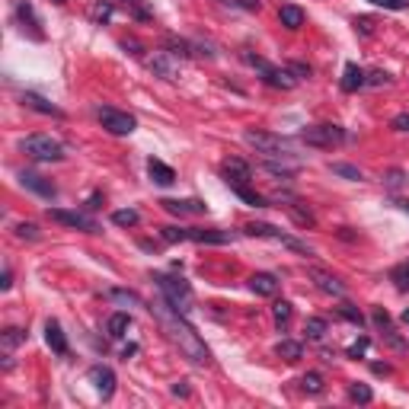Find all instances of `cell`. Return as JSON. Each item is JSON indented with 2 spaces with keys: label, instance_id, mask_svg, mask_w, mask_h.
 I'll use <instances>...</instances> for the list:
<instances>
[{
  "label": "cell",
  "instance_id": "1",
  "mask_svg": "<svg viewBox=\"0 0 409 409\" xmlns=\"http://www.w3.org/2000/svg\"><path fill=\"white\" fill-rule=\"evenodd\" d=\"M150 314L160 320V326H163V333L170 336V342L173 346H180V352L186 355L192 365H211V352H208V346L199 339V333H195L192 326H189V320L182 316V310H176L173 304H170L167 298H160V301H154V304L147 307Z\"/></svg>",
  "mask_w": 409,
  "mask_h": 409
},
{
  "label": "cell",
  "instance_id": "2",
  "mask_svg": "<svg viewBox=\"0 0 409 409\" xmlns=\"http://www.w3.org/2000/svg\"><path fill=\"white\" fill-rule=\"evenodd\" d=\"M19 150H23L26 157H32V160L38 163H55V160H64V144L58 141V138L51 135H29L19 141Z\"/></svg>",
  "mask_w": 409,
  "mask_h": 409
},
{
  "label": "cell",
  "instance_id": "3",
  "mask_svg": "<svg viewBox=\"0 0 409 409\" xmlns=\"http://www.w3.org/2000/svg\"><path fill=\"white\" fill-rule=\"evenodd\" d=\"M243 141H247L249 147H256V154H266V157H288L291 154V144H288L281 135H272V131L249 128V131H243Z\"/></svg>",
  "mask_w": 409,
  "mask_h": 409
},
{
  "label": "cell",
  "instance_id": "4",
  "mask_svg": "<svg viewBox=\"0 0 409 409\" xmlns=\"http://www.w3.org/2000/svg\"><path fill=\"white\" fill-rule=\"evenodd\" d=\"M301 141L310 144V147L333 150L346 141V128H339V125H310V128L301 131Z\"/></svg>",
  "mask_w": 409,
  "mask_h": 409
},
{
  "label": "cell",
  "instance_id": "5",
  "mask_svg": "<svg viewBox=\"0 0 409 409\" xmlns=\"http://www.w3.org/2000/svg\"><path fill=\"white\" fill-rule=\"evenodd\" d=\"M154 281H157V288L163 291V298H167L176 310L186 314L189 304H192V288H189V281L173 279V275H154Z\"/></svg>",
  "mask_w": 409,
  "mask_h": 409
},
{
  "label": "cell",
  "instance_id": "6",
  "mask_svg": "<svg viewBox=\"0 0 409 409\" xmlns=\"http://www.w3.org/2000/svg\"><path fill=\"white\" fill-rule=\"evenodd\" d=\"M96 115H100L103 128L109 131V135L125 138V135H131V131L138 128L135 115H128V112H118V109H112V105H100V109H96Z\"/></svg>",
  "mask_w": 409,
  "mask_h": 409
},
{
  "label": "cell",
  "instance_id": "7",
  "mask_svg": "<svg viewBox=\"0 0 409 409\" xmlns=\"http://www.w3.org/2000/svg\"><path fill=\"white\" fill-rule=\"evenodd\" d=\"M243 234H249V237H266V240H279V243H285V247L298 249V253L314 256V253H310V249H307V243H301V240H294V237L281 234V230H279V227H272V224H262V221L247 224V227H243Z\"/></svg>",
  "mask_w": 409,
  "mask_h": 409
},
{
  "label": "cell",
  "instance_id": "8",
  "mask_svg": "<svg viewBox=\"0 0 409 409\" xmlns=\"http://www.w3.org/2000/svg\"><path fill=\"white\" fill-rule=\"evenodd\" d=\"M45 214H48V221L64 224V227H74V230H83V234H96V230H100V224H96L93 217H87V214H83V211L48 208V211H45Z\"/></svg>",
  "mask_w": 409,
  "mask_h": 409
},
{
  "label": "cell",
  "instance_id": "9",
  "mask_svg": "<svg viewBox=\"0 0 409 409\" xmlns=\"http://www.w3.org/2000/svg\"><path fill=\"white\" fill-rule=\"evenodd\" d=\"M221 173H224V180H227V186H247V182L253 180V167H249L247 160H240V157H227V160L221 163Z\"/></svg>",
  "mask_w": 409,
  "mask_h": 409
},
{
  "label": "cell",
  "instance_id": "10",
  "mask_svg": "<svg viewBox=\"0 0 409 409\" xmlns=\"http://www.w3.org/2000/svg\"><path fill=\"white\" fill-rule=\"evenodd\" d=\"M90 384L96 387V393H100L103 400H109L112 393H115V371L112 368H105V365H93L90 368Z\"/></svg>",
  "mask_w": 409,
  "mask_h": 409
},
{
  "label": "cell",
  "instance_id": "11",
  "mask_svg": "<svg viewBox=\"0 0 409 409\" xmlns=\"http://www.w3.org/2000/svg\"><path fill=\"white\" fill-rule=\"evenodd\" d=\"M19 182H23V189L42 195V199H55V195H58L55 182L45 180V176H38V173H29V170H23V173H19Z\"/></svg>",
  "mask_w": 409,
  "mask_h": 409
},
{
  "label": "cell",
  "instance_id": "12",
  "mask_svg": "<svg viewBox=\"0 0 409 409\" xmlns=\"http://www.w3.org/2000/svg\"><path fill=\"white\" fill-rule=\"evenodd\" d=\"M170 214L176 217H186V214H208V204L199 202V199H163L160 202Z\"/></svg>",
  "mask_w": 409,
  "mask_h": 409
},
{
  "label": "cell",
  "instance_id": "13",
  "mask_svg": "<svg viewBox=\"0 0 409 409\" xmlns=\"http://www.w3.org/2000/svg\"><path fill=\"white\" fill-rule=\"evenodd\" d=\"M310 279H314V285L320 288L323 294H329V298H346V285H342L336 275L323 272V269H310Z\"/></svg>",
  "mask_w": 409,
  "mask_h": 409
},
{
  "label": "cell",
  "instance_id": "14",
  "mask_svg": "<svg viewBox=\"0 0 409 409\" xmlns=\"http://www.w3.org/2000/svg\"><path fill=\"white\" fill-rule=\"evenodd\" d=\"M285 211H288V217H291L298 227H304V230H314L316 227V214L307 208L304 202H298V199H285Z\"/></svg>",
  "mask_w": 409,
  "mask_h": 409
},
{
  "label": "cell",
  "instance_id": "15",
  "mask_svg": "<svg viewBox=\"0 0 409 409\" xmlns=\"http://www.w3.org/2000/svg\"><path fill=\"white\" fill-rule=\"evenodd\" d=\"M176 55H170V51H154V55L147 58V68L154 71L157 77H163V81H176V64H173Z\"/></svg>",
  "mask_w": 409,
  "mask_h": 409
},
{
  "label": "cell",
  "instance_id": "16",
  "mask_svg": "<svg viewBox=\"0 0 409 409\" xmlns=\"http://www.w3.org/2000/svg\"><path fill=\"white\" fill-rule=\"evenodd\" d=\"M19 103L26 105V109H32V112H38V115H51V118H64V112L58 109L55 103H48L45 96H38V93H19Z\"/></svg>",
  "mask_w": 409,
  "mask_h": 409
},
{
  "label": "cell",
  "instance_id": "17",
  "mask_svg": "<svg viewBox=\"0 0 409 409\" xmlns=\"http://www.w3.org/2000/svg\"><path fill=\"white\" fill-rule=\"evenodd\" d=\"M262 81L275 90H294L301 83L298 77L291 74V68H269V71H262Z\"/></svg>",
  "mask_w": 409,
  "mask_h": 409
},
{
  "label": "cell",
  "instance_id": "18",
  "mask_svg": "<svg viewBox=\"0 0 409 409\" xmlns=\"http://www.w3.org/2000/svg\"><path fill=\"white\" fill-rule=\"evenodd\" d=\"M249 291L259 298H272V294H279V279L272 272H256L249 275Z\"/></svg>",
  "mask_w": 409,
  "mask_h": 409
},
{
  "label": "cell",
  "instance_id": "19",
  "mask_svg": "<svg viewBox=\"0 0 409 409\" xmlns=\"http://www.w3.org/2000/svg\"><path fill=\"white\" fill-rule=\"evenodd\" d=\"M234 230H217V227H208V230H202V227H189V240H195V243H234Z\"/></svg>",
  "mask_w": 409,
  "mask_h": 409
},
{
  "label": "cell",
  "instance_id": "20",
  "mask_svg": "<svg viewBox=\"0 0 409 409\" xmlns=\"http://www.w3.org/2000/svg\"><path fill=\"white\" fill-rule=\"evenodd\" d=\"M339 87L346 90V93H355V90L368 87V74L358 68V64H346V71H342V81H339Z\"/></svg>",
  "mask_w": 409,
  "mask_h": 409
},
{
  "label": "cell",
  "instance_id": "21",
  "mask_svg": "<svg viewBox=\"0 0 409 409\" xmlns=\"http://www.w3.org/2000/svg\"><path fill=\"white\" fill-rule=\"evenodd\" d=\"M45 342L55 355H68V339H64V329L58 320H48L45 323Z\"/></svg>",
  "mask_w": 409,
  "mask_h": 409
},
{
  "label": "cell",
  "instance_id": "22",
  "mask_svg": "<svg viewBox=\"0 0 409 409\" xmlns=\"http://www.w3.org/2000/svg\"><path fill=\"white\" fill-rule=\"evenodd\" d=\"M16 19L23 23V29L29 26V29H32V38H42V29H38L42 23H38V16H36V10H32L29 0H16Z\"/></svg>",
  "mask_w": 409,
  "mask_h": 409
},
{
  "label": "cell",
  "instance_id": "23",
  "mask_svg": "<svg viewBox=\"0 0 409 409\" xmlns=\"http://www.w3.org/2000/svg\"><path fill=\"white\" fill-rule=\"evenodd\" d=\"M147 173H150V180H154L157 186H173L176 182V170L167 167L163 160H154V157L147 160Z\"/></svg>",
  "mask_w": 409,
  "mask_h": 409
},
{
  "label": "cell",
  "instance_id": "24",
  "mask_svg": "<svg viewBox=\"0 0 409 409\" xmlns=\"http://www.w3.org/2000/svg\"><path fill=\"white\" fill-rule=\"evenodd\" d=\"M279 23L285 26V29H301V26H304V10H301V6H294V4H285L279 10Z\"/></svg>",
  "mask_w": 409,
  "mask_h": 409
},
{
  "label": "cell",
  "instance_id": "25",
  "mask_svg": "<svg viewBox=\"0 0 409 409\" xmlns=\"http://www.w3.org/2000/svg\"><path fill=\"white\" fill-rule=\"evenodd\" d=\"M112 13H115V4H112V0H93V4L87 6V16L93 19V23H109Z\"/></svg>",
  "mask_w": 409,
  "mask_h": 409
},
{
  "label": "cell",
  "instance_id": "26",
  "mask_svg": "<svg viewBox=\"0 0 409 409\" xmlns=\"http://www.w3.org/2000/svg\"><path fill=\"white\" fill-rule=\"evenodd\" d=\"M128 326H131L128 314H112L109 323H105V333H109V339H122V336L128 333Z\"/></svg>",
  "mask_w": 409,
  "mask_h": 409
},
{
  "label": "cell",
  "instance_id": "27",
  "mask_svg": "<svg viewBox=\"0 0 409 409\" xmlns=\"http://www.w3.org/2000/svg\"><path fill=\"white\" fill-rule=\"evenodd\" d=\"M275 355L285 358V361H298L301 355H304V348H301V342H294V339H281L279 346H275Z\"/></svg>",
  "mask_w": 409,
  "mask_h": 409
},
{
  "label": "cell",
  "instance_id": "28",
  "mask_svg": "<svg viewBox=\"0 0 409 409\" xmlns=\"http://www.w3.org/2000/svg\"><path fill=\"white\" fill-rule=\"evenodd\" d=\"M23 339H26V333H23V329H16V326H6L4 333H0V346H4V355H10L13 348H16Z\"/></svg>",
  "mask_w": 409,
  "mask_h": 409
},
{
  "label": "cell",
  "instance_id": "29",
  "mask_svg": "<svg viewBox=\"0 0 409 409\" xmlns=\"http://www.w3.org/2000/svg\"><path fill=\"white\" fill-rule=\"evenodd\" d=\"M109 301H115V304H122V307H144V301L138 298L135 291H125V288H112Z\"/></svg>",
  "mask_w": 409,
  "mask_h": 409
},
{
  "label": "cell",
  "instance_id": "30",
  "mask_svg": "<svg viewBox=\"0 0 409 409\" xmlns=\"http://www.w3.org/2000/svg\"><path fill=\"white\" fill-rule=\"evenodd\" d=\"M262 170L269 176H275V180H294V173H298L294 163H262Z\"/></svg>",
  "mask_w": 409,
  "mask_h": 409
},
{
  "label": "cell",
  "instance_id": "31",
  "mask_svg": "<svg viewBox=\"0 0 409 409\" xmlns=\"http://www.w3.org/2000/svg\"><path fill=\"white\" fill-rule=\"evenodd\" d=\"M329 170H333V176H342V180H348V182H361V180H365L361 170L352 167V163H329Z\"/></svg>",
  "mask_w": 409,
  "mask_h": 409
},
{
  "label": "cell",
  "instance_id": "32",
  "mask_svg": "<svg viewBox=\"0 0 409 409\" xmlns=\"http://www.w3.org/2000/svg\"><path fill=\"white\" fill-rule=\"evenodd\" d=\"M301 390H304V393H314V397H316V393H323V390H326V384H323V374L307 371L304 378H301Z\"/></svg>",
  "mask_w": 409,
  "mask_h": 409
},
{
  "label": "cell",
  "instance_id": "33",
  "mask_svg": "<svg viewBox=\"0 0 409 409\" xmlns=\"http://www.w3.org/2000/svg\"><path fill=\"white\" fill-rule=\"evenodd\" d=\"M304 333H307V339L320 342L323 336H326V320H323V316H310V320L304 323Z\"/></svg>",
  "mask_w": 409,
  "mask_h": 409
},
{
  "label": "cell",
  "instance_id": "34",
  "mask_svg": "<svg viewBox=\"0 0 409 409\" xmlns=\"http://www.w3.org/2000/svg\"><path fill=\"white\" fill-rule=\"evenodd\" d=\"M138 221H141V214H138L135 208H122L112 214V224H118V227H135Z\"/></svg>",
  "mask_w": 409,
  "mask_h": 409
},
{
  "label": "cell",
  "instance_id": "35",
  "mask_svg": "<svg viewBox=\"0 0 409 409\" xmlns=\"http://www.w3.org/2000/svg\"><path fill=\"white\" fill-rule=\"evenodd\" d=\"M348 400H352V403H371L374 393L368 384H348Z\"/></svg>",
  "mask_w": 409,
  "mask_h": 409
},
{
  "label": "cell",
  "instance_id": "36",
  "mask_svg": "<svg viewBox=\"0 0 409 409\" xmlns=\"http://www.w3.org/2000/svg\"><path fill=\"white\" fill-rule=\"evenodd\" d=\"M230 189H234V192L240 195V199L247 202V204H253V208H266V199H262L259 192H253L249 186H230Z\"/></svg>",
  "mask_w": 409,
  "mask_h": 409
},
{
  "label": "cell",
  "instance_id": "37",
  "mask_svg": "<svg viewBox=\"0 0 409 409\" xmlns=\"http://www.w3.org/2000/svg\"><path fill=\"white\" fill-rule=\"evenodd\" d=\"M272 316H275V323H279V326H288V323H291V304H288V301H275V304H272Z\"/></svg>",
  "mask_w": 409,
  "mask_h": 409
},
{
  "label": "cell",
  "instance_id": "38",
  "mask_svg": "<svg viewBox=\"0 0 409 409\" xmlns=\"http://www.w3.org/2000/svg\"><path fill=\"white\" fill-rule=\"evenodd\" d=\"M167 48L170 55H180V58L192 55V42H186V38H167Z\"/></svg>",
  "mask_w": 409,
  "mask_h": 409
},
{
  "label": "cell",
  "instance_id": "39",
  "mask_svg": "<svg viewBox=\"0 0 409 409\" xmlns=\"http://www.w3.org/2000/svg\"><path fill=\"white\" fill-rule=\"evenodd\" d=\"M390 281L400 288V291H409V262H403V266H397L390 272Z\"/></svg>",
  "mask_w": 409,
  "mask_h": 409
},
{
  "label": "cell",
  "instance_id": "40",
  "mask_svg": "<svg viewBox=\"0 0 409 409\" xmlns=\"http://www.w3.org/2000/svg\"><path fill=\"white\" fill-rule=\"evenodd\" d=\"M160 237L167 243H182L189 240V227H160Z\"/></svg>",
  "mask_w": 409,
  "mask_h": 409
},
{
  "label": "cell",
  "instance_id": "41",
  "mask_svg": "<svg viewBox=\"0 0 409 409\" xmlns=\"http://www.w3.org/2000/svg\"><path fill=\"white\" fill-rule=\"evenodd\" d=\"M339 314L346 316L348 323H355V326H365V316H361V310L355 307V304H342V307H339Z\"/></svg>",
  "mask_w": 409,
  "mask_h": 409
},
{
  "label": "cell",
  "instance_id": "42",
  "mask_svg": "<svg viewBox=\"0 0 409 409\" xmlns=\"http://www.w3.org/2000/svg\"><path fill=\"white\" fill-rule=\"evenodd\" d=\"M16 237H19V240H38V237H42V234H38V227H36V224H29V221H26V224H19V227H16Z\"/></svg>",
  "mask_w": 409,
  "mask_h": 409
},
{
  "label": "cell",
  "instance_id": "43",
  "mask_svg": "<svg viewBox=\"0 0 409 409\" xmlns=\"http://www.w3.org/2000/svg\"><path fill=\"white\" fill-rule=\"evenodd\" d=\"M403 182H406V173H403V170H390V173L384 176V186H387V189H400Z\"/></svg>",
  "mask_w": 409,
  "mask_h": 409
},
{
  "label": "cell",
  "instance_id": "44",
  "mask_svg": "<svg viewBox=\"0 0 409 409\" xmlns=\"http://www.w3.org/2000/svg\"><path fill=\"white\" fill-rule=\"evenodd\" d=\"M387 83H390L387 71H371V74H368V87H387Z\"/></svg>",
  "mask_w": 409,
  "mask_h": 409
},
{
  "label": "cell",
  "instance_id": "45",
  "mask_svg": "<svg viewBox=\"0 0 409 409\" xmlns=\"http://www.w3.org/2000/svg\"><path fill=\"white\" fill-rule=\"evenodd\" d=\"M243 61H247L249 68H259V71H269V68H272V64H266L259 55H253V51H243Z\"/></svg>",
  "mask_w": 409,
  "mask_h": 409
},
{
  "label": "cell",
  "instance_id": "46",
  "mask_svg": "<svg viewBox=\"0 0 409 409\" xmlns=\"http://www.w3.org/2000/svg\"><path fill=\"white\" fill-rule=\"evenodd\" d=\"M368 352V336H361L358 342H352V346H348V355H352V358H358V355H365Z\"/></svg>",
  "mask_w": 409,
  "mask_h": 409
},
{
  "label": "cell",
  "instance_id": "47",
  "mask_svg": "<svg viewBox=\"0 0 409 409\" xmlns=\"http://www.w3.org/2000/svg\"><path fill=\"white\" fill-rule=\"evenodd\" d=\"M390 128H393V131H409V112H400V115H393Z\"/></svg>",
  "mask_w": 409,
  "mask_h": 409
},
{
  "label": "cell",
  "instance_id": "48",
  "mask_svg": "<svg viewBox=\"0 0 409 409\" xmlns=\"http://www.w3.org/2000/svg\"><path fill=\"white\" fill-rule=\"evenodd\" d=\"M288 68H291V74L298 77V81H307V77H310V68H307V64H301V61H291Z\"/></svg>",
  "mask_w": 409,
  "mask_h": 409
},
{
  "label": "cell",
  "instance_id": "49",
  "mask_svg": "<svg viewBox=\"0 0 409 409\" xmlns=\"http://www.w3.org/2000/svg\"><path fill=\"white\" fill-rule=\"evenodd\" d=\"M371 316H374V323H378L380 329L390 326V316H387V310H384V307H374V314H371Z\"/></svg>",
  "mask_w": 409,
  "mask_h": 409
},
{
  "label": "cell",
  "instance_id": "50",
  "mask_svg": "<svg viewBox=\"0 0 409 409\" xmlns=\"http://www.w3.org/2000/svg\"><path fill=\"white\" fill-rule=\"evenodd\" d=\"M371 26H374V23H371V19H365V16H361V19H355V29H358L361 36H371V32H374Z\"/></svg>",
  "mask_w": 409,
  "mask_h": 409
},
{
  "label": "cell",
  "instance_id": "51",
  "mask_svg": "<svg viewBox=\"0 0 409 409\" xmlns=\"http://www.w3.org/2000/svg\"><path fill=\"white\" fill-rule=\"evenodd\" d=\"M374 6H387V10H400V0H371Z\"/></svg>",
  "mask_w": 409,
  "mask_h": 409
},
{
  "label": "cell",
  "instance_id": "52",
  "mask_svg": "<svg viewBox=\"0 0 409 409\" xmlns=\"http://www.w3.org/2000/svg\"><path fill=\"white\" fill-rule=\"evenodd\" d=\"M10 285H13V272H10V269H4V275H0V288L6 291Z\"/></svg>",
  "mask_w": 409,
  "mask_h": 409
},
{
  "label": "cell",
  "instance_id": "53",
  "mask_svg": "<svg viewBox=\"0 0 409 409\" xmlns=\"http://www.w3.org/2000/svg\"><path fill=\"white\" fill-rule=\"evenodd\" d=\"M173 393H176V397H189V384H186V380H180V384H173Z\"/></svg>",
  "mask_w": 409,
  "mask_h": 409
},
{
  "label": "cell",
  "instance_id": "54",
  "mask_svg": "<svg viewBox=\"0 0 409 409\" xmlns=\"http://www.w3.org/2000/svg\"><path fill=\"white\" fill-rule=\"evenodd\" d=\"M371 371L374 374H384V378H387V374H390V365H371Z\"/></svg>",
  "mask_w": 409,
  "mask_h": 409
},
{
  "label": "cell",
  "instance_id": "55",
  "mask_svg": "<svg viewBox=\"0 0 409 409\" xmlns=\"http://www.w3.org/2000/svg\"><path fill=\"white\" fill-rule=\"evenodd\" d=\"M397 208H403V211H409V199H397Z\"/></svg>",
  "mask_w": 409,
  "mask_h": 409
},
{
  "label": "cell",
  "instance_id": "56",
  "mask_svg": "<svg viewBox=\"0 0 409 409\" xmlns=\"http://www.w3.org/2000/svg\"><path fill=\"white\" fill-rule=\"evenodd\" d=\"M51 4H55V6H64V4H68V0H51Z\"/></svg>",
  "mask_w": 409,
  "mask_h": 409
},
{
  "label": "cell",
  "instance_id": "57",
  "mask_svg": "<svg viewBox=\"0 0 409 409\" xmlns=\"http://www.w3.org/2000/svg\"><path fill=\"white\" fill-rule=\"evenodd\" d=\"M403 320H406V323H409V307H406V310H403Z\"/></svg>",
  "mask_w": 409,
  "mask_h": 409
},
{
  "label": "cell",
  "instance_id": "58",
  "mask_svg": "<svg viewBox=\"0 0 409 409\" xmlns=\"http://www.w3.org/2000/svg\"><path fill=\"white\" fill-rule=\"evenodd\" d=\"M400 6H409V0H400Z\"/></svg>",
  "mask_w": 409,
  "mask_h": 409
}]
</instances>
